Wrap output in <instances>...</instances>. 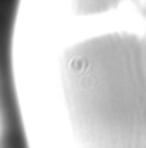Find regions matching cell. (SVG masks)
Here are the masks:
<instances>
[{
    "label": "cell",
    "instance_id": "obj_1",
    "mask_svg": "<svg viewBox=\"0 0 146 148\" xmlns=\"http://www.w3.org/2000/svg\"><path fill=\"white\" fill-rule=\"evenodd\" d=\"M79 148H146V38L107 35L71 48L62 64Z\"/></svg>",
    "mask_w": 146,
    "mask_h": 148
}]
</instances>
